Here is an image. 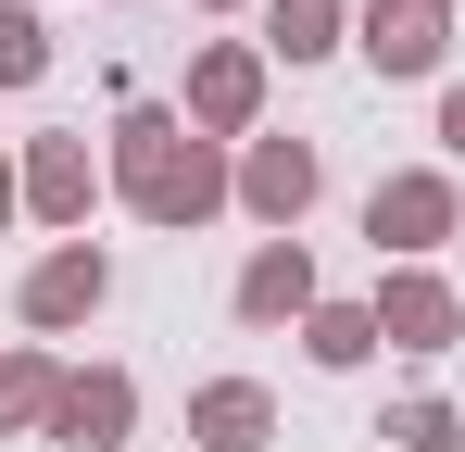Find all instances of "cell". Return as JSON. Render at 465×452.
<instances>
[{
    "mask_svg": "<svg viewBox=\"0 0 465 452\" xmlns=\"http://www.w3.org/2000/svg\"><path fill=\"white\" fill-rule=\"evenodd\" d=\"M352 38V0H264V64H327Z\"/></svg>",
    "mask_w": 465,
    "mask_h": 452,
    "instance_id": "13",
    "label": "cell"
},
{
    "mask_svg": "<svg viewBox=\"0 0 465 452\" xmlns=\"http://www.w3.org/2000/svg\"><path fill=\"white\" fill-rule=\"evenodd\" d=\"M314 251L302 239H252V264H239V327H302L314 314Z\"/></svg>",
    "mask_w": 465,
    "mask_h": 452,
    "instance_id": "10",
    "label": "cell"
},
{
    "mask_svg": "<svg viewBox=\"0 0 465 452\" xmlns=\"http://www.w3.org/2000/svg\"><path fill=\"white\" fill-rule=\"evenodd\" d=\"M302 352L327 377H352L365 352H378V301H314V314H302Z\"/></svg>",
    "mask_w": 465,
    "mask_h": 452,
    "instance_id": "14",
    "label": "cell"
},
{
    "mask_svg": "<svg viewBox=\"0 0 465 452\" xmlns=\"http://www.w3.org/2000/svg\"><path fill=\"white\" fill-rule=\"evenodd\" d=\"M13 214H25V163H0V226H13Z\"/></svg>",
    "mask_w": 465,
    "mask_h": 452,
    "instance_id": "18",
    "label": "cell"
},
{
    "mask_svg": "<svg viewBox=\"0 0 465 452\" xmlns=\"http://www.w3.org/2000/svg\"><path fill=\"white\" fill-rule=\"evenodd\" d=\"M365 239H378V264H428L440 239H465V189L440 163H402V176L365 189Z\"/></svg>",
    "mask_w": 465,
    "mask_h": 452,
    "instance_id": "2",
    "label": "cell"
},
{
    "mask_svg": "<svg viewBox=\"0 0 465 452\" xmlns=\"http://www.w3.org/2000/svg\"><path fill=\"white\" fill-rule=\"evenodd\" d=\"M378 452H465V415L440 402V389H415V402L378 415Z\"/></svg>",
    "mask_w": 465,
    "mask_h": 452,
    "instance_id": "15",
    "label": "cell"
},
{
    "mask_svg": "<svg viewBox=\"0 0 465 452\" xmlns=\"http://www.w3.org/2000/svg\"><path fill=\"white\" fill-rule=\"evenodd\" d=\"M440 151L465 163V88H440Z\"/></svg>",
    "mask_w": 465,
    "mask_h": 452,
    "instance_id": "17",
    "label": "cell"
},
{
    "mask_svg": "<svg viewBox=\"0 0 465 452\" xmlns=\"http://www.w3.org/2000/svg\"><path fill=\"white\" fill-rule=\"evenodd\" d=\"M352 51L378 64V88L440 75V51H453V0H365V13H352Z\"/></svg>",
    "mask_w": 465,
    "mask_h": 452,
    "instance_id": "5",
    "label": "cell"
},
{
    "mask_svg": "<svg viewBox=\"0 0 465 452\" xmlns=\"http://www.w3.org/2000/svg\"><path fill=\"white\" fill-rule=\"evenodd\" d=\"M264 38H214V51H202V64H189V101H176V113H189V126H202V139H264Z\"/></svg>",
    "mask_w": 465,
    "mask_h": 452,
    "instance_id": "3",
    "label": "cell"
},
{
    "mask_svg": "<svg viewBox=\"0 0 465 452\" xmlns=\"http://www.w3.org/2000/svg\"><path fill=\"white\" fill-rule=\"evenodd\" d=\"M189 13H239V0H189Z\"/></svg>",
    "mask_w": 465,
    "mask_h": 452,
    "instance_id": "19",
    "label": "cell"
},
{
    "mask_svg": "<svg viewBox=\"0 0 465 452\" xmlns=\"http://www.w3.org/2000/svg\"><path fill=\"white\" fill-rule=\"evenodd\" d=\"M114 189V163L76 139V126H51V139H25V214L64 226V239H88V201Z\"/></svg>",
    "mask_w": 465,
    "mask_h": 452,
    "instance_id": "7",
    "label": "cell"
},
{
    "mask_svg": "<svg viewBox=\"0 0 465 452\" xmlns=\"http://www.w3.org/2000/svg\"><path fill=\"white\" fill-rule=\"evenodd\" d=\"M101 301H114V251H101V239H51V251L25 264V290H13V314H25L38 339H64V327H88Z\"/></svg>",
    "mask_w": 465,
    "mask_h": 452,
    "instance_id": "4",
    "label": "cell"
},
{
    "mask_svg": "<svg viewBox=\"0 0 465 452\" xmlns=\"http://www.w3.org/2000/svg\"><path fill=\"white\" fill-rule=\"evenodd\" d=\"M64 377H76V365H51V339L0 352V440H51V415H64Z\"/></svg>",
    "mask_w": 465,
    "mask_h": 452,
    "instance_id": "12",
    "label": "cell"
},
{
    "mask_svg": "<svg viewBox=\"0 0 465 452\" xmlns=\"http://www.w3.org/2000/svg\"><path fill=\"white\" fill-rule=\"evenodd\" d=\"M114 201L139 226H163V239H189V226H214L239 201V163H227V139H202L189 113H163V101H139L126 126H114Z\"/></svg>",
    "mask_w": 465,
    "mask_h": 452,
    "instance_id": "1",
    "label": "cell"
},
{
    "mask_svg": "<svg viewBox=\"0 0 465 452\" xmlns=\"http://www.w3.org/2000/svg\"><path fill=\"white\" fill-rule=\"evenodd\" d=\"M314 189H327V163H314V139H239V214L264 226V239H302Z\"/></svg>",
    "mask_w": 465,
    "mask_h": 452,
    "instance_id": "6",
    "label": "cell"
},
{
    "mask_svg": "<svg viewBox=\"0 0 465 452\" xmlns=\"http://www.w3.org/2000/svg\"><path fill=\"white\" fill-rule=\"evenodd\" d=\"M189 440L202 452H264L277 440V389L264 377H202L189 389Z\"/></svg>",
    "mask_w": 465,
    "mask_h": 452,
    "instance_id": "11",
    "label": "cell"
},
{
    "mask_svg": "<svg viewBox=\"0 0 465 452\" xmlns=\"http://www.w3.org/2000/svg\"><path fill=\"white\" fill-rule=\"evenodd\" d=\"M378 339L390 352H453L465 339V290L440 264H378Z\"/></svg>",
    "mask_w": 465,
    "mask_h": 452,
    "instance_id": "8",
    "label": "cell"
},
{
    "mask_svg": "<svg viewBox=\"0 0 465 452\" xmlns=\"http://www.w3.org/2000/svg\"><path fill=\"white\" fill-rule=\"evenodd\" d=\"M38 75H51V25L25 0H0V88H38Z\"/></svg>",
    "mask_w": 465,
    "mask_h": 452,
    "instance_id": "16",
    "label": "cell"
},
{
    "mask_svg": "<svg viewBox=\"0 0 465 452\" xmlns=\"http://www.w3.org/2000/svg\"><path fill=\"white\" fill-rule=\"evenodd\" d=\"M453 290H465V277H453Z\"/></svg>",
    "mask_w": 465,
    "mask_h": 452,
    "instance_id": "20",
    "label": "cell"
},
{
    "mask_svg": "<svg viewBox=\"0 0 465 452\" xmlns=\"http://www.w3.org/2000/svg\"><path fill=\"white\" fill-rule=\"evenodd\" d=\"M126 440H139V377L76 365L64 377V415H51V452H126Z\"/></svg>",
    "mask_w": 465,
    "mask_h": 452,
    "instance_id": "9",
    "label": "cell"
}]
</instances>
